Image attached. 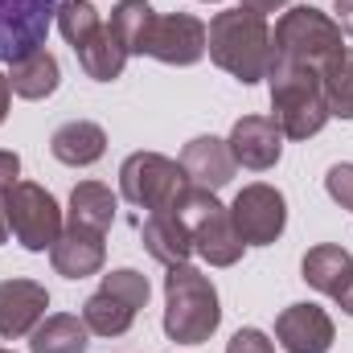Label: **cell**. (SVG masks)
Segmentation results:
<instances>
[{
    "instance_id": "1",
    "label": "cell",
    "mask_w": 353,
    "mask_h": 353,
    "mask_svg": "<svg viewBox=\"0 0 353 353\" xmlns=\"http://www.w3.org/2000/svg\"><path fill=\"white\" fill-rule=\"evenodd\" d=\"M205 54L218 70L239 79L243 87L267 79L271 66V25L251 8H226L205 25Z\"/></svg>"
},
{
    "instance_id": "2",
    "label": "cell",
    "mask_w": 353,
    "mask_h": 353,
    "mask_svg": "<svg viewBox=\"0 0 353 353\" xmlns=\"http://www.w3.org/2000/svg\"><path fill=\"white\" fill-rule=\"evenodd\" d=\"M267 90H271V119L279 123L283 140H308L333 119L329 103H325V87H321V70H312L304 62L271 54Z\"/></svg>"
},
{
    "instance_id": "3",
    "label": "cell",
    "mask_w": 353,
    "mask_h": 353,
    "mask_svg": "<svg viewBox=\"0 0 353 353\" xmlns=\"http://www.w3.org/2000/svg\"><path fill=\"white\" fill-rule=\"evenodd\" d=\"M222 304L210 275L193 263H176L165 275V333L176 345H201L218 333Z\"/></svg>"
},
{
    "instance_id": "4",
    "label": "cell",
    "mask_w": 353,
    "mask_h": 353,
    "mask_svg": "<svg viewBox=\"0 0 353 353\" xmlns=\"http://www.w3.org/2000/svg\"><path fill=\"white\" fill-rule=\"evenodd\" d=\"M173 214L185 218V226H189V234H193V251H197L210 267H234L243 259L247 243H243V234L234 230L230 205H222L214 189H201V185L189 181V189L181 193V201H176Z\"/></svg>"
},
{
    "instance_id": "5",
    "label": "cell",
    "mask_w": 353,
    "mask_h": 353,
    "mask_svg": "<svg viewBox=\"0 0 353 353\" xmlns=\"http://www.w3.org/2000/svg\"><path fill=\"white\" fill-rule=\"evenodd\" d=\"M341 50H345L341 25L325 8H316V4H292L275 21V29H271V54L304 62L312 70H325Z\"/></svg>"
},
{
    "instance_id": "6",
    "label": "cell",
    "mask_w": 353,
    "mask_h": 353,
    "mask_svg": "<svg viewBox=\"0 0 353 353\" xmlns=\"http://www.w3.org/2000/svg\"><path fill=\"white\" fill-rule=\"evenodd\" d=\"M0 214H4L8 234H12L25 251H33V255L50 251V247L58 243V234L66 230V226H62V205H58L54 193H50L46 185H37V181H17V185L0 197Z\"/></svg>"
},
{
    "instance_id": "7",
    "label": "cell",
    "mask_w": 353,
    "mask_h": 353,
    "mask_svg": "<svg viewBox=\"0 0 353 353\" xmlns=\"http://www.w3.org/2000/svg\"><path fill=\"white\" fill-rule=\"evenodd\" d=\"M189 189V176L181 169V161L161 157V152H132L119 165V193L148 210V214H173L181 193Z\"/></svg>"
},
{
    "instance_id": "8",
    "label": "cell",
    "mask_w": 353,
    "mask_h": 353,
    "mask_svg": "<svg viewBox=\"0 0 353 353\" xmlns=\"http://www.w3.org/2000/svg\"><path fill=\"white\" fill-rule=\"evenodd\" d=\"M140 58H157L165 66H193L205 58V21L189 12H152Z\"/></svg>"
},
{
    "instance_id": "9",
    "label": "cell",
    "mask_w": 353,
    "mask_h": 353,
    "mask_svg": "<svg viewBox=\"0 0 353 353\" xmlns=\"http://www.w3.org/2000/svg\"><path fill=\"white\" fill-rule=\"evenodd\" d=\"M230 218H234V230L243 234L247 247H271L288 226V201L275 185L255 181V185H243L234 193Z\"/></svg>"
},
{
    "instance_id": "10",
    "label": "cell",
    "mask_w": 353,
    "mask_h": 353,
    "mask_svg": "<svg viewBox=\"0 0 353 353\" xmlns=\"http://www.w3.org/2000/svg\"><path fill=\"white\" fill-rule=\"evenodd\" d=\"M62 0H0V62H17L46 46Z\"/></svg>"
},
{
    "instance_id": "11",
    "label": "cell",
    "mask_w": 353,
    "mask_h": 353,
    "mask_svg": "<svg viewBox=\"0 0 353 353\" xmlns=\"http://www.w3.org/2000/svg\"><path fill=\"white\" fill-rule=\"evenodd\" d=\"M300 275H304L308 288L325 292L341 312L353 316V255L345 247H337V243L312 247V251L304 255V263H300Z\"/></svg>"
},
{
    "instance_id": "12",
    "label": "cell",
    "mask_w": 353,
    "mask_h": 353,
    "mask_svg": "<svg viewBox=\"0 0 353 353\" xmlns=\"http://www.w3.org/2000/svg\"><path fill=\"white\" fill-rule=\"evenodd\" d=\"M46 308H50L46 283L21 279V275L17 279H0V337L4 341L29 337L46 321Z\"/></svg>"
},
{
    "instance_id": "13",
    "label": "cell",
    "mask_w": 353,
    "mask_h": 353,
    "mask_svg": "<svg viewBox=\"0 0 353 353\" xmlns=\"http://www.w3.org/2000/svg\"><path fill=\"white\" fill-rule=\"evenodd\" d=\"M333 337V316L321 304H288L275 316V341L288 353H329Z\"/></svg>"
},
{
    "instance_id": "14",
    "label": "cell",
    "mask_w": 353,
    "mask_h": 353,
    "mask_svg": "<svg viewBox=\"0 0 353 353\" xmlns=\"http://www.w3.org/2000/svg\"><path fill=\"white\" fill-rule=\"evenodd\" d=\"M226 144H230L234 161L243 169H255V173L275 169L279 157H283V132H279V123L271 115H243V119H234Z\"/></svg>"
},
{
    "instance_id": "15",
    "label": "cell",
    "mask_w": 353,
    "mask_h": 353,
    "mask_svg": "<svg viewBox=\"0 0 353 353\" xmlns=\"http://www.w3.org/2000/svg\"><path fill=\"white\" fill-rule=\"evenodd\" d=\"M50 263L66 279L99 275L103 263H107V234L103 230H87V226H66L58 234V243L50 247Z\"/></svg>"
},
{
    "instance_id": "16",
    "label": "cell",
    "mask_w": 353,
    "mask_h": 353,
    "mask_svg": "<svg viewBox=\"0 0 353 353\" xmlns=\"http://www.w3.org/2000/svg\"><path fill=\"white\" fill-rule=\"evenodd\" d=\"M181 169H185V176H189L193 185L218 193L222 185H230L239 161H234V152H230L226 140H218V136H197V140H189V144L181 148Z\"/></svg>"
},
{
    "instance_id": "17",
    "label": "cell",
    "mask_w": 353,
    "mask_h": 353,
    "mask_svg": "<svg viewBox=\"0 0 353 353\" xmlns=\"http://www.w3.org/2000/svg\"><path fill=\"white\" fill-rule=\"evenodd\" d=\"M140 243L157 263L165 267L189 263V255H193V234H189L181 214H148L140 222Z\"/></svg>"
},
{
    "instance_id": "18",
    "label": "cell",
    "mask_w": 353,
    "mask_h": 353,
    "mask_svg": "<svg viewBox=\"0 0 353 353\" xmlns=\"http://www.w3.org/2000/svg\"><path fill=\"white\" fill-rule=\"evenodd\" d=\"M50 152H54V161H62L70 169H87L94 161H103L107 132L99 123H90V119H70L50 136Z\"/></svg>"
},
{
    "instance_id": "19",
    "label": "cell",
    "mask_w": 353,
    "mask_h": 353,
    "mask_svg": "<svg viewBox=\"0 0 353 353\" xmlns=\"http://www.w3.org/2000/svg\"><path fill=\"white\" fill-rule=\"evenodd\" d=\"M58 83H62V66L46 50H33V54L8 62V87L21 99H50L58 90Z\"/></svg>"
},
{
    "instance_id": "20",
    "label": "cell",
    "mask_w": 353,
    "mask_h": 353,
    "mask_svg": "<svg viewBox=\"0 0 353 353\" xmlns=\"http://www.w3.org/2000/svg\"><path fill=\"white\" fill-rule=\"evenodd\" d=\"M87 345H90L87 321L70 316V312H54L29 333V353H87Z\"/></svg>"
},
{
    "instance_id": "21",
    "label": "cell",
    "mask_w": 353,
    "mask_h": 353,
    "mask_svg": "<svg viewBox=\"0 0 353 353\" xmlns=\"http://www.w3.org/2000/svg\"><path fill=\"white\" fill-rule=\"evenodd\" d=\"M115 210H119V201H115V193L103 185V181H79L74 189H70V226H87V230H111V222H115Z\"/></svg>"
},
{
    "instance_id": "22",
    "label": "cell",
    "mask_w": 353,
    "mask_h": 353,
    "mask_svg": "<svg viewBox=\"0 0 353 353\" xmlns=\"http://www.w3.org/2000/svg\"><path fill=\"white\" fill-rule=\"evenodd\" d=\"M74 54H79V66L87 70L94 83H111V79H119L123 66H128V50H123V41L111 33V25H103L87 46L74 50Z\"/></svg>"
},
{
    "instance_id": "23",
    "label": "cell",
    "mask_w": 353,
    "mask_h": 353,
    "mask_svg": "<svg viewBox=\"0 0 353 353\" xmlns=\"http://www.w3.org/2000/svg\"><path fill=\"white\" fill-rule=\"evenodd\" d=\"M83 321H87V329L94 337H123L132 329V321H136V308L99 288L87 304H83Z\"/></svg>"
},
{
    "instance_id": "24",
    "label": "cell",
    "mask_w": 353,
    "mask_h": 353,
    "mask_svg": "<svg viewBox=\"0 0 353 353\" xmlns=\"http://www.w3.org/2000/svg\"><path fill=\"white\" fill-rule=\"evenodd\" d=\"M321 87L333 119H353V46H345L325 70H321Z\"/></svg>"
},
{
    "instance_id": "25",
    "label": "cell",
    "mask_w": 353,
    "mask_h": 353,
    "mask_svg": "<svg viewBox=\"0 0 353 353\" xmlns=\"http://www.w3.org/2000/svg\"><path fill=\"white\" fill-rule=\"evenodd\" d=\"M58 33L74 46V50H83L90 37L103 29V17H99V8L90 4V0H62V8H58Z\"/></svg>"
},
{
    "instance_id": "26",
    "label": "cell",
    "mask_w": 353,
    "mask_h": 353,
    "mask_svg": "<svg viewBox=\"0 0 353 353\" xmlns=\"http://www.w3.org/2000/svg\"><path fill=\"white\" fill-rule=\"evenodd\" d=\"M152 21V4L148 0H119L115 12H111V33L123 41L128 58L140 54V41H144V29Z\"/></svg>"
},
{
    "instance_id": "27",
    "label": "cell",
    "mask_w": 353,
    "mask_h": 353,
    "mask_svg": "<svg viewBox=\"0 0 353 353\" xmlns=\"http://www.w3.org/2000/svg\"><path fill=\"white\" fill-rule=\"evenodd\" d=\"M99 288H103V292H111V296H119V300H123V304H132L136 312L148 304V279H144L136 267H119V271H107Z\"/></svg>"
},
{
    "instance_id": "28",
    "label": "cell",
    "mask_w": 353,
    "mask_h": 353,
    "mask_svg": "<svg viewBox=\"0 0 353 353\" xmlns=\"http://www.w3.org/2000/svg\"><path fill=\"white\" fill-rule=\"evenodd\" d=\"M325 189L341 210H353V165H333L325 173Z\"/></svg>"
},
{
    "instance_id": "29",
    "label": "cell",
    "mask_w": 353,
    "mask_h": 353,
    "mask_svg": "<svg viewBox=\"0 0 353 353\" xmlns=\"http://www.w3.org/2000/svg\"><path fill=\"white\" fill-rule=\"evenodd\" d=\"M226 353H275V350H271L267 333H259V329H239L226 341Z\"/></svg>"
},
{
    "instance_id": "30",
    "label": "cell",
    "mask_w": 353,
    "mask_h": 353,
    "mask_svg": "<svg viewBox=\"0 0 353 353\" xmlns=\"http://www.w3.org/2000/svg\"><path fill=\"white\" fill-rule=\"evenodd\" d=\"M17 181H21V157L8 152V148H0V197H4Z\"/></svg>"
},
{
    "instance_id": "31",
    "label": "cell",
    "mask_w": 353,
    "mask_h": 353,
    "mask_svg": "<svg viewBox=\"0 0 353 353\" xmlns=\"http://www.w3.org/2000/svg\"><path fill=\"white\" fill-rule=\"evenodd\" d=\"M333 12H337L333 21L341 25V33H350V37H353V0H337V8H333Z\"/></svg>"
},
{
    "instance_id": "32",
    "label": "cell",
    "mask_w": 353,
    "mask_h": 353,
    "mask_svg": "<svg viewBox=\"0 0 353 353\" xmlns=\"http://www.w3.org/2000/svg\"><path fill=\"white\" fill-rule=\"evenodd\" d=\"M292 0H243V8H251V12H259V17H267V12H279V8H288Z\"/></svg>"
},
{
    "instance_id": "33",
    "label": "cell",
    "mask_w": 353,
    "mask_h": 353,
    "mask_svg": "<svg viewBox=\"0 0 353 353\" xmlns=\"http://www.w3.org/2000/svg\"><path fill=\"white\" fill-rule=\"evenodd\" d=\"M8 103H12V87H8V74H0V123L8 119Z\"/></svg>"
},
{
    "instance_id": "34",
    "label": "cell",
    "mask_w": 353,
    "mask_h": 353,
    "mask_svg": "<svg viewBox=\"0 0 353 353\" xmlns=\"http://www.w3.org/2000/svg\"><path fill=\"white\" fill-rule=\"evenodd\" d=\"M8 239V226H4V214H0V243Z\"/></svg>"
},
{
    "instance_id": "35",
    "label": "cell",
    "mask_w": 353,
    "mask_h": 353,
    "mask_svg": "<svg viewBox=\"0 0 353 353\" xmlns=\"http://www.w3.org/2000/svg\"><path fill=\"white\" fill-rule=\"evenodd\" d=\"M0 353H12V350H0Z\"/></svg>"
}]
</instances>
